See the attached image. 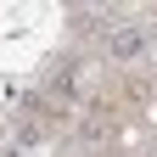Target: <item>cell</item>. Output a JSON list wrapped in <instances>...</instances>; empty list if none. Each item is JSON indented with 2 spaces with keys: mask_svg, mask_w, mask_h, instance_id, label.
<instances>
[{
  "mask_svg": "<svg viewBox=\"0 0 157 157\" xmlns=\"http://www.w3.org/2000/svg\"><path fill=\"white\" fill-rule=\"evenodd\" d=\"M107 51L118 56V62H135V56L146 51V34L140 28H107Z\"/></svg>",
  "mask_w": 157,
  "mask_h": 157,
  "instance_id": "6da1fadb",
  "label": "cell"
},
{
  "mask_svg": "<svg viewBox=\"0 0 157 157\" xmlns=\"http://www.w3.org/2000/svg\"><path fill=\"white\" fill-rule=\"evenodd\" d=\"M146 39H151V45H157V28H151V34H146Z\"/></svg>",
  "mask_w": 157,
  "mask_h": 157,
  "instance_id": "7a4b0ae2",
  "label": "cell"
}]
</instances>
